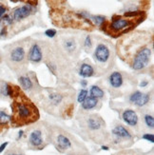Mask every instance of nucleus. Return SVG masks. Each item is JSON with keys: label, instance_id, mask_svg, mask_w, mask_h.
<instances>
[{"label": "nucleus", "instance_id": "obj_1", "mask_svg": "<svg viewBox=\"0 0 154 155\" xmlns=\"http://www.w3.org/2000/svg\"><path fill=\"white\" fill-rule=\"evenodd\" d=\"M38 117L36 108L28 102H17L14 104V119L19 124L34 122Z\"/></svg>", "mask_w": 154, "mask_h": 155}, {"label": "nucleus", "instance_id": "obj_2", "mask_svg": "<svg viewBox=\"0 0 154 155\" xmlns=\"http://www.w3.org/2000/svg\"><path fill=\"white\" fill-rule=\"evenodd\" d=\"M150 55H151V51L149 48H145L143 50H141L136 55L135 59H134L133 66H132L133 69L139 70L146 67V65L149 62Z\"/></svg>", "mask_w": 154, "mask_h": 155}, {"label": "nucleus", "instance_id": "obj_3", "mask_svg": "<svg viewBox=\"0 0 154 155\" xmlns=\"http://www.w3.org/2000/svg\"><path fill=\"white\" fill-rule=\"evenodd\" d=\"M130 102L134 103L135 105L139 106V107H143L145 105H146L149 101V94L146 93H142L140 92H136L133 94L130 95Z\"/></svg>", "mask_w": 154, "mask_h": 155}, {"label": "nucleus", "instance_id": "obj_4", "mask_svg": "<svg viewBox=\"0 0 154 155\" xmlns=\"http://www.w3.org/2000/svg\"><path fill=\"white\" fill-rule=\"evenodd\" d=\"M95 57L101 63L107 62L108 58H110V50L104 44L98 45L95 50Z\"/></svg>", "mask_w": 154, "mask_h": 155}, {"label": "nucleus", "instance_id": "obj_5", "mask_svg": "<svg viewBox=\"0 0 154 155\" xmlns=\"http://www.w3.org/2000/svg\"><path fill=\"white\" fill-rule=\"evenodd\" d=\"M33 11V7L30 5H25L22 7L18 8L14 12V18L15 20H21L23 18L28 17L30 12Z\"/></svg>", "mask_w": 154, "mask_h": 155}, {"label": "nucleus", "instance_id": "obj_6", "mask_svg": "<svg viewBox=\"0 0 154 155\" xmlns=\"http://www.w3.org/2000/svg\"><path fill=\"white\" fill-rule=\"evenodd\" d=\"M123 119L130 126H135L138 122V116L135 111L131 109H127L123 113Z\"/></svg>", "mask_w": 154, "mask_h": 155}, {"label": "nucleus", "instance_id": "obj_7", "mask_svg": "<svg viewBox=\"0 0 154 155\" xmlns=\"http://www.w3.org/2000/svg\"><path fill=\"white\" fill-rule=\"evenodd\" d=\"M130 22L128 20H126V19H116V20H114L111 25V29L113 31H123L125 30L126 28L130 27Z\"/></svg>", "mask_w": 154, "mask_h": 155}, {"label": "nucleus", "instance_id": "obj_8", "mask_svg": "<svg viewBox=\"0 0 154 155\" xmlns=\"http://www.w3.org/2000/svg\"><path fill=\"white\" fill-rule=\"evenodd\" d=\"M29 58H30V60L33 62H39L42 59L41 50L37 45H34L33 48H31V50L30 51Z\"/></svg>", "mask_w": 154, "mask_h": 155}, {"label": "nucleus", "instance_id": "obj_9", "mask_svg": "<svg viewBox=\"0 0 154 155\" xmlns=\"http://www.w3.org/2000/svg\"><path fill=\"white\" fill-rule=\"evenodd\" d=\"M110 83L113 88H119L123 84V77L120 73L115 72L110 76Z\"/></svg>", "mask_w": 154, "mask_h": 155}, {"label": "nucleus", "instance_id": "obj_10", "mask_svg": "<svg viewBox=\"0 0 154 155\" xmlns=\"http://www.w3.org/2000/svg\"><path fill=\"white\" fill-rule=\"evenodd\" d=\"M25 57V51L23 48H16L11 51V59L14 62H21Z\"/></svg>", "mask_w": 154, "mask_h": 155}, {"label": "nucleus", "instance_id": "obj_11", "mask_svg": "<svg viewBox=\"0 0 154 155\" xmlns=\"http://www.w3.org/2000/svg\"><path fill=\"white\" fill-rule=\"evenodd\" d=\"M30 144L34 147L40 146L43 143L41 131H34L33 132H31L30 136Z\"/></svg>", "mask_w": 154, "mask_h": 155}, {"label": "nucleus", "instance_id": "obj_12", "mask_svg": "<svg viewBox=\"0 0 154 155\" xmlns=\"http://www.w3.org/2000/svg\"><path fill=\"white\" fill-rule=\"evenodd\" d=\"M56 142H57V144H58V147L60 148H63V150L69 148L70 146H72L69 139L68 137H66L65 135H63V134H59L58 136H57Z\"/></svg>", "mask_w": 154, "mask_h": 155}, {"label": "nucleus", "instance_id": "obj_13", "mask_svg": "<svg viewBox=\"0 0 154 155\" xmlns=\"http://www.w3.org/2000/svg\"><path fill=\"white\" fill-rule=\"evenodd\" d=\"M113 134L116 135L117 137H121V138H130L131 135L130 134L126 128L122 126H117L113 128Z\"/></svg>", "mask_w": 154, "mask_h": 155}, {"label": "nucleus", "instance_id": "obj_14", "mask_svg": "<svg viewBox=\"0 0 154 155\" xmlns=\"http://www.w3.org/2000/svg\"><path fill=\"white\" fill-rule=\"evenodd\" d=\"M79 73L82 77H91L93 74V69L88 64H83L80 68Z\"/></svg>", "mask_w": 154, "mask_h": 155}, {"label": "nucleus", "instance_id": "obj_15", "mask_svg": "<svg viewBox=\"0 0 154 155\" xmlns=\"http://www.w3.org/2000/svg\"><path fill=\"white\" fill-rule=\"evenodd\" d=\"M96 105H97V99L93 97H87L86 100L82 103V107L84 109H91L93 108Z\"/></svg>", "mask_w": 154, "mask_h": 155}, {"label": "nucleus", "instance_id": "obj_16", "mask_svg": "<svg viewBox=\"0 0 154 155\" xmlns=\"http://www.w3.org/2000/svg\"><path fill=\"white\" fill-rule=\"evenodd\" d=\"M91 97L93 98H100V97H103L104 96V92L97 86H92L91 89Z\"/></svg>", "mask_w": 154, "mask_h": 155}, {"label": "nucleus", "instance_id": "obj_17", "mask_svg": "<svg viewBox=\"0 0 154 155\" xmlns=\"http://www.w3.org/2000/svg\"><path fill=\"white\" fill-rule=\"evenodd\" d=\"M19 82H20L21 86L26 89H31V87H33V83H31L30 79L27 76L20 77V78H19Z\"/></svg>", "mask_w": 154, "mask_h": 155}, {"label": "nucleus", "instance_id": "obj_18", "mask_svg": "<svg viewBox=\"0 0 154 155\" xmlns=\"http://www.w3.org/2000/svg\"><path fill=\"white\" fill-rule=\"evenodd\" d=\"M88 124L89 128H91V130H98L102 126L101 121L97 118H91L88 120Z\"/></svg>", "mask_w": 154, "mask_h": 155}, {"label": "nucleus", "instance_id": "obj_19", "mask_svg": "<svg viewBox=\"0 0 154 155\" xmlns=\"http://www.w3.org/2000/svg\"><path fill=\"white\" fill-rule=\"evenodd\" d=\"M50 102L53 103L54 105L59 104L62 100V96L60 94H57V93H53V94H50Z\"/></svg>", "mask_w": 154, "mask_h": 155}, {"label": "nucleus", "instance_id": "obj_20", "mask_svg": "<svg viewBox=\"0 0 154 155\" xmlns=\"http://www.w3.org/2000/svg\"><path fill=\"white\" fill-rule=\"evenodd\" d=\"M10 120H11V117L8 114H6L3 111H0V125L8 124V123L10 122Z\"/></svg>", "mask_w": 154, "mask_h": 155}, {"label": "nucleus", "instance_id": "obj_21", "mask_svg": "<svg viewBox=\"0 0 154 155\" xmlns=\"http://www.w3.org/2000/svg\"><path fill=\"white\" fill-rule=\"evenodd\" d=\"M88 92L86 89H82L81 92H79V95H78V98H77V100H78V102L79 103H83L85 100H86V98L88 97Z\"/></svg>", "mask_w": 154, "mask_h": 155}, {"label": "nucleus", "instance_id": "obj_22", "mask_svg": "<svg viewBox=\"0 0 154 155\" xmlns=\"http://www.w3.org/2000/svg\"><path fill=\"white\" fill-rule=\"evenodd\" d=\"M145 121H146V126H149V127H150V128H153V126H154V119H153V116H151V115H146V116H145Z\"/></svg>", "mask_w": 154, "mask_h": 155}, {"label": "nucleus", "instance_id": "obj_23", "mask_svg": "<svg viewBox=\"0 0 154 155\" xmlns=\"http://www.w3.org/2000/svg\"><path fill=\"white\" fill-rule=\"evenodd\" d=\"M65 47H66L69 50H72L75 48V44H74L73 41H68V42H66Z\"/></svg>", "mask_w": 154, "mask_h": 155}, {"label": "nucleus", "instance_id": "obj_24", "mask_svg": "<svg viewBox=\"0 0 154 155\" xmlns=\"http://www.w3.org/2000/svg\"><path fill=\"white\" fill-rule=\"evenodd\" d=\"M94 21H95L96 25H102L105 21V18L103 16H96V17H94Z\"/></svg>", "mask_w": 154, "mask_h": 155}, {"label": "nucleus", "instance_id": "obj_25", "mask_svg": "<svg viewBox=\"0 0 154 155\" xmlns=\"http://www.w3.org/2000/svg\"><path fill=\"white\" fill-rule=\"evenodd\" d=\"M45 34H46L48 37H53L56 34V31L55 30H47L45 31Z\"/></svg>", "mask_w": 154, "mask_h": 155}, {"label": "nucleus", "instance_id": "obj_26", "mask_svg": "<svg viewBox=\"0 0 154 155\" xmlns=\"http://www.w3.org/2000/svg\"><path fill=\"white\" fill-rule=\"evenodd\" d=\"M144 139L147 140V141H150L151 143L154 141V136H153V134H145L144 136H143Z\"/></svg>", "mask_w": 154, "mask_h": 155}, {"label": "nucleus", "instance_id": "obj_27", "mask_svg": "<svg viewBox=\"0 0 154 155\" xmlns=\"http://www.w3.org/2000/svg\"><path fill=\"white\" fill-rule=\"evenodd\" d=\"M6 14V8L3 5H0V18H1Z\"/></svg>", "mask_w": 154, "mask_h": 155}, {"label": "nucleus", "instance_id": "obj_28", "mask_svg": "<svg viewBox=\"0 0 154 155\" xmlns=\"http://www.w3.org/2000/svg\"><path fill=\"white\" fill-rule=\"evenodd\" d=\"M85 45H86V47H87V48H89V47L91 46V37H89V36H88V37H87Z\"/></svg>", "mask_w": 154, "mask_h": 155}, {"label": "nucleus", "instance_id": "obj_29", "mask_svg": "<svg viewBox=\"0 0 154 155\" xmlns=\"http://www.w3.org/2000/svg\"><path fill=\"white\" fill-rule=\"evenodd\" d=\"M7 145H8V143H4V144H2L1 146H0V153H1L5 150V147H7Z\"/></svg>", "mask_w": 154, "mask_h": 155}, {"label": "nucleus", "instance_id": "obj_30", "mask_svg": "<svg viewBox=\"0 0 154 155\" xmlns=\"http://www.w3.org/2000/svg\"><path fill=\"white\" fill-rule=\"evenodd\" d=\"M146 84H147V82H144V83H141L140 85L142 86V87H144V86H146Z\"/></svg>", "mask_w": 154, "mask_h": 155}, {"label": "nucleus", "instance_id": "obj_31", "mask_svg": "<svg viewBox=\"0 0 154 155\" xmlns=\"http://www.w3.org/2000/svg\"><path fill=\"white\" fill-rule=\"evenodd\" d=\"M22 133H23V131H20V132H19V136H18L19 138H20V137L22 136Z\"/></svg>", "mask_w": 154, "mask_h": 155}, {"label": "nucleus", "instance_id": "obj_32", "mask_svg": "<svg viewBox=\"0 0 154 155\" xmlns=\"http://www.w3.org/2000/svg\"><path fill=\"white\" fill-rule=\"evenodd\" d=\"M103 150H108V148H107V147H103Z\"/></svg>", "mask_w": 154, "mask_h": 155}, {"label": "nucleus", "instance_id": "obj_33", "mask_svg": "<svg viewBox=\"0 0 154 155\" xmlns=\"http://www.w3.org/2000/svg\"><path fill=\"white\" fill-rule=\"evenodd\" d=\"M12 155H20V154H12Z\"/></svg>", "mask_w": 154, "mask_h": 155}]
</instances>
